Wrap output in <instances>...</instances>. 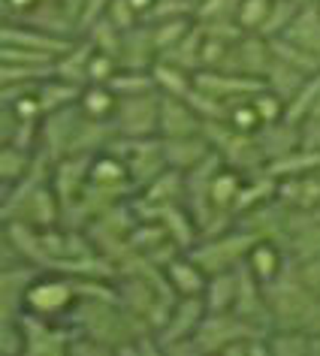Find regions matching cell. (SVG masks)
<instances>
[{"mask_svg": "<svg viewBox=\"0 0 320 356\" xmlns=\"http://www.w3.org/2000/svg\"><path fill=\"white\" fill-rule=\"evenodd\" d=\"M236 290H239V269L215 272V275H209V284H206L202 299H206L209 311H233Z\"/></svg>", "mask_w": 320, "mask_h": 356, "instance_id": "d6a6232c", "label": "cell"}, {"mask_svg": "<svg viewBox=\"0 0 320 356\" xmlns=\"http://www.w3.org/2000/svg\"><path fill=\"white\" fill-rule=\"evenodd\" d=\"M106 19H109L118 31H130L142 22V15L136 13V6H133L130 0H112L109 10H106Z\"/></svg>", "mask_w": 320, "mask_h": 356, "instance_id": "f5cc1de1", "label": "cell"}, {"mask_svg": "<svg viewBox=\"0 0 320 356\" xmlns=\"http://www.w3.org/2000/svg\"><path fill=\"white\" fill-rule=\"evenodd\" d=\"M82 109H79V103L73 106H64V109L58 112H49L46 118H42V130H40V148L42 154H49L51 160L67 157L70 148H73V139H76V130H79V121H82Z\"/></svg>", "mask_w": 320, "mask_h": 356, "instance_id": "5bb4252c", "label": "cell"}, {"mask_svg": "<svg viewBox=\"0 0 320 356\" xmlns=\"http://www.w3.org/2000/svg\"><path fill=\"white\" fill-rule=\"evenodd\" d=\"M148 220H160L163 229H166V236H170L173 242L182 248V251H191V248L202 238L200 224H197V218L191 215L188 202H173V206H163L154 218H148Z\"/></svg>", "mask_w": 320, "mask_h": 356, "instance_id": "603a6c76", "label": "cell"}, {"mask_svg": "<svg viewBox=\"0 0 320 356\" xmlns=\"http://www.w3.org/2000/svg\"><path fill=\"white\" fill-rule=\"evenodd\" d=\"M70 356H115V353L106 344L94 341V338H88L82 332H76L73 341H70Z\"/></svg>", "mask_w": 320, "mask_h": 356, "instance_id": "9f6ffc18", "label": "cell"}, {"mask_svg": "<svg viewBox=\"0 0 320 356\" xmlns=\"http://www.w3.org/2000/svg\"><path fill=\"white\" fill-rule=\"evenodd\" d=\"M302 145L320 148V121H305L302 124Z\"/></svg>", "mask_w": 320, "mask_h": 356, "instance_id": "91938a15", "label": "cell"}, {"mask_svg": "<svg viewBox=\"0 0 320 356\" xmlns=\"http://www.w3.org/2000/svg\"><path fill=\"white\" fill-rule=\"evenodd\" d=\"M305 73H302V70H296L293 64H287V60H281V58H275L272 60V67H269V73H266V88H272L275 94H281L284 100H293V97H296V91L302 85H305Z\"/></svg>", "mask_w": 320, "mask_h": 356, "instance_id": "8d00e7d4", "label": "cell"}, {"mask_svg": "<svg viewBox=\"0 0 320 356\" xmlns=\"http://www.w3.org/2000/svg\"><path fill=\"white\" fill-rule=\"evenodd\" d=\"M308 121H320V97H317L314 109H311V115H308Z\"/></svg>", "mask_w": 320, "mask_h": 356, "instance_id": "be15d7a7", "label": "cell"}, {"mask_svg": "<svg viewBox=\"0 0 320 356\" xmlns=\"http://www.w3.org/2000/svg\"><path fill=\"white\" fill-rule=\"evenodd\" d=\"M109 3H112V0H85L82 19H79V37H85V33L103 19L106 10H109Z\"/></svg>", "mask_w": 320, "mask_h": 356, "instance_id": "11a10c76", "label": "cell"}, {"mask_svg": "<svg viewBox=\"0 0 320 356\" xmlns=\"http://www.w3.org/2000/svg\"><path fill=\"white\" fill-rule=\"evenodd\" d=\"M193 22L197 19H166V22H148L151 24V31H154V42H157V49H160V55L163 51H170L175 42H179L184 33H188L193 28Z\"/></svg>", "mask_w": 320, "mask_h": 356, "instance_id": "ee69618b", "label": "cell"}, {"mask_svg": "<svg viewBox=\"0 0 320 356\" xmlns=\"http://www.w3.org/2000/svg\"><path fill=\"white\" fill-rule=\"evenodd\" d=\"M257 139H260L266 157H269V163H272V160H281V157L293 154L296 148H302V124H293L287 118L263 124V127L257 130Z\"/></svg>", "mask_w": 320, "mask_h": 356, "instance_id": "cb8c5ba5", "label": "cell"}, {"mask_svg": "<svg viewBox=\"0 0 320 356\" xmlns=\"http://www.w3.org/2000/svg\"><path fill=\"white\" fill-rule=\"evenodd\" d=\"M33 157L37 151H24L19 145H0V188H13L15 181H22L28 175V169L33 166Z\"/></svg>", "mask_w": 320, "mask_h": 356, "instance_id": "e575fe53", "label": "cell"}, {"mask_svg": "<svg viewBox=\"0 0 320 356\" xmlns=\"http://www.w3.org/2000/svg\"><path fill=\"white\" fill-rule=\"evenodd\" d=\"M19 323L24 332V356H70V341L76 329L67 320H51L24 311Z\"/></svg>", "mask_w": 320, "mask_h": 356, "instance_id": "9c48e42d", "label": "cell"}, {"mask_svg": "<svg viewBox=\"0 0 320 356\" xmlns=\"http://www.w3.org/2000/svg\"><path fill=\"white\" fill-rule=\"evenodd\" d=\"M163 151H166V163H170V169L191 172V169H197L202 160L211 154V145L202 133H193V136L163 139Z\"/></svg>", "mask_w": 320, "mask_h": 356, "instance_id": "484cf974", "label": "cell"}, {"mask_svg": "<svg viewBox=\"0 0 320 356\" xmlns=\"http://www.w3.org/2000/svg\"><path fill=\"white\" fill-rule=\"evenodd\" d=\"M112 121L118 136H160V91L118 97Z\"/></svg>", "mask_w": 320, "mask_h": 356, "instance_id": "30bf717a", "label": "cell"}, {"mask_svg": "<svg viewBox=\"0 0 320 356\" xmlns=\"http://www.w3.org/2000/svg\"><path fill=\"white\" fill-rule=\"evenodd\" d=\"M202 136L209 139L211 151L224 160V166L242 175H257L269 166V157L257 139V133H245L230 121H202Z\"/></svg>", "mask_w": 320, "mask_h": 356, "instance_id": "3957f363", "label": "cell"}, {"mask_svg": "<svg viewBox=\"0 0 320 356\" xmlns=\"http://www.w3.org/2000/svg\"><path fill=\"white\" fill-rule=\"evenodd\" d=\"M0 60L3 64H55V55L37 49H22V46H0Z\"/></svg>", "mask_w": 320, "mask_h": 356, "instance_id": "f907efd6", "label": "cell"}, {"mask_svg": "<svg viewBox=\"0 0 320 356\" xmlns=\"http://www.w3.org/2000/svg\"><path fill=\"white\" fill-rule=\"evenodd\" d=\"M67 323L94 341L106 344L118 356L124 347L133 344L142 332H148V326L142 323L136 314H130L121 305V299H79L76 308L70 311ZM154 332V329H151Z\"/></svg>", "mask_w": 320, "mask_h": 356, "instance_id": "6da1fadb", "label": "cell"}, {"mask_svg": "<svg viewBox=\"0 0 320 356\" xmlns=\"http://www.w3.org/2000/svg\"><path fill=\"white\" fill-rule=\"evenodd\" d=\"M91 55H94V46L88 37H76L73 46H70L64 55H58L55 60V76L67 79L73 85H88V67H91Z\"/></svg>", "mask_w": 320, "mask_h": 356, "instance_id": "83f0119b", "label": "cell"}, {"mask_svg": "<svg viewBox=\"0 0 320 356\" xmlns=\"http://www.w3.org/2000/svg\"><path fill=\"white\" fill-rule=\"evenodd\" d=\"M251 103H254V109H257V115H260L263 124L281 121L284 115H287V100H284L281 94H275L272 88H266V85L251 97Z\"/></svg>", "mask_w": 320, "mask_h": 356, "instance_id": "f6af8a7d", "label": "cell"}, {"mask_svg": "<svg viewBox=\"0 0 320 356\" xmlns=\"http://www.w3.org/2000/svg\"><path fill=\"white\" fill-rule=\"evenodd\" d=\"M239 3L242 0H200L197 6V22H236Z\"/></svg>", "mask_w": 320, "mask_h": 356, "instance_id": "c3c4849f", "label": "cell"}, {"mask_svg": "<svg viewBox=\"0 0 320 356\" xmlns=\"http://www.w3.org/2000/svg\"><path fill=\"white\" fill-rule=\"evenodd\" d=\"M272 49H275V58L287 60V64H293L296 70H302L305 76L320 73V58L314 55V51L296 46V42H290L287 37H275V40H272Z\"/></svg>", "mask_w": 320, "mask_h": 356, "instance_id": "f35d334b", "label": "cell"}, {"mask_svg": "<svg viewBox=\"0 0 320 356\" xmlns=\"http://www.w3.org/2000/svg\"><path fill=\"white\" fill-rule=\"evenodd\" d=\"M163 269H166V278H170L173 290L179 293V296H202V293H206L209 272L202 269L188 251L179 254L173 263H166Z\"/></svg>", "mask_w": 320, "mask_h": 356, "instance_id": "d4e9b609", "label": "cell"}, {"mask_svg": "<svg viewBox=\"0 0 320 356\" xmlns=\"http://www.w3.org/2000/svg\"><path fill=\"white\" fill-rule=\"evenodd\" d=\"M257 242H260V236H257L254 229H248L245 224H236V227H230L227 233L200 238V242L193 245L188 254H191L193 260H197L209 275H215V272L239 269V266L248 260V254H251V248H254Z\"/></svg>", "mask_w": 320, "mask_h": 356, "instance_id": "5b68a950", "label": "cell"}, {"mask_svg": "<svg viewBox=\"0 0 320 356\" xmlns=\"http://www.w3.org/2000/svg\"><path fill=\"white\" fill-rule=\"evenodd\" d=\"M299 6H308V3H317V0H296Z\"/></svg>", "mask_w": 320, "mask_h": 356, "instance_id": "e7e4bbea", "label": "cell"}, {"mask_svg": "<svg viewBox=\"0 0 320 356\" xmlns=\"http://www.w3.org/2000/svg\"><path fill=\"white\" fill-rule=\"evenodd\" d=\"M317 97H320V73L305 79V85H302L296 91V97L287 103V115H284V118L293 121V124H305L311 109H314V103H317Z\"/></svg>", "mask_w": 320, "mask_h": 356, "instance_id": "ab89813d", "label": "cell"}, {"mask_svg": "<svg viewBox=\"0 0 320 356\" xmlns=\"http://www.w3.org/2000/svg\"><path fill=\"white\" fill-rule=\"evenodd\" d=\"M227 121L233 124V127L245 130V133H257V130L263 127V121H260V115H257V109H254L251 100H239V103L230 106Z\"/></svg>", "mask_w": 320, "mask_h": 356, "instance_id": "681fc988", "label": "cell"}, {"mask_svg": "<svg viewBox=\"0 0 320 356\" xmlns=\"http://www.w3.org/2000/svg\"><path fill=\"white\" fill-rule=\"evenodd\" d=\"M193 85L200 91L224 100L227 106H233L239 100H251L266 82L254 76H242V73H227V70H197L193 73Z\"/></svg>", "mask_w": 320, "mask_h": 356, "instance_id": "2e32d148", "label": "cell"}, {"mask_svg": "<svg viewBox=\"0 0 320 356\" xmlns=\"http://www.w3.org/2000/svg\"><path fill=\"white\" fill-rule=\"evenodd\" d=\"M109 85H112V91L118 94V97L157 91V82H154V73H151V70H124L121 67Z\"/></svg>", "mask_w": 320, "mask_h": 356, "instance_id": "60d3db41", "label": "cell"}, {"mask_svg": "<svg viewBox=\"0 0 320 356\" xmlns=\"http://www.w3.org/2000/svg\"><path fill=\"white\" fill-rule=\"evenodd\" d=\"M0 46H22V49H37L46 51V55H64V51L73 46V40L58 37L51 31H42L37 24L28 22H3V31H0Z\"/></svg>", "mask_w": 320, "mask_h": 356, "instance_id": "ffe728a7", "label": "cell"}, {"mask_svg": "<svg viewBox=\"0 0 320 356\" xmlns=\"http://www.w3.org/2000/svg\"><path fill=\"white\" fill-rule=\"evenodd\" d=\"M79 97H82V85H73L61 76L42 79L37 88V100L42 106V115L58 112V109H64V106H73V103H79Z\"/></svg>", "mask_w": 320, "mask_h": 356, "instance_id": "f546056e", "label": "cell"}, {"mask_svg": "<svg viewBox=\"0 0 320 356\" xmlns=\"http://www.w3.org/2000/svg\"><path fill=\"white\" fill-rule=\"evenodd\" d=\"M197 15V3L191 0H154L148 10L145 22H166V19H193Z\"/></svg>", "mask_w": 320, "mask_h": 356, "instance_id": "7dc6e473", "label": "cell"}, {"mask_svg": "<svg viewBox=\"0 0 320 356\" xmlns=\"http://www.w3.org/2000/svg\"><path fill=\"white\" fill-rule=\"evenodd\" d=\"M139 220L142 218L136 206H133V200H124L118 206H112L109 211H103L100 218H94L85 227V233L94 242L97 254H103L112 266H118L130 254V236L139 227Z\"/></svg>", "mask_w": 320, "mask_h": 356, "instance_id": "277c9868", "label": "cell"}, {"mask_svg": "<svg viewBox=\"0 0 320 356\" xmlns=\"http://www.w3.org/2000/svg\"><path fill=\"white\" fill-rule=\"evenodd\" d=\"M284 37L302 49L314 51L320 58V0L317 3H308V6H299L296 19H293V24L287 31H284Z\"/></svg>", "mask_w": 320, "mask_h": 356, "instance_id": "f1b7e54d", "label": "cell"}, {"mask_svg": "<svg viewBox=\"0 0 320 356\" xmlns=\"http://www.w3.org/2000/svg\"><path fill=\"white\" fill-rule=\"evenodd\" d=\"M40 0H3V22H22Z\"/></svg>", "mask_w": 320, "mask_h": 356, "instance_id": "680465c9", "label": "cell"}, {"mask_svg": "<svg viewBox=\"0 0 320 356\" xmlns=\"http://www.w3.org/2000/svg\"><path fill=\"white\" fill-rule=\"evenodd\" d=\"M311 356H320V332L311 335Z\"/></svg>", "mask_w": 320, "mask_h": 356, "instance_id": "6125c7cd", "label": "cell"}, {"mask_svg": "<svg viewBox=\"0 0 320 356\" xmlns=\"http://www.w3.org/2000/svg\"><path fill=\"white\" fill-rule=\"evenodd\" d=\"M40 272V266L24 260L0 266V323H13L24 314V296Z\"/></svg>", "mask_w": 320, "mask_h": 356, "instance_id": "7c38bea8", "label": "cell"}, {"mask_svg": "<svg viewBox=\"0 0 320 356\" xmlns=\"http://www.w3.org/2000/svg\"><path fill=\"white\" fill-rule=\"evenodd\" d=\"M121 70L118 64V58H112V55H103V51H94L91 55V67H88V85L91 82H103V85H109L115 73Z\"/></svg>", "mask_w": 320, "mask_h": 356, "instance_id": "816d5d0a", "label": "cell"}, {"mask_svg": "<svg viewBox=\"0 0 320 356\" xmlns=\"http://www.w3.org/2000/svg\"><path fill=\"white\" fill-rule=\"evenodd\" d=\"M133 6H136V13L142 15V22H145V15H148V10L154 6V0H130Z\"/></svg>", "mask_w": 320, "mask_h": 356, "instance_id": "94428289", "label": "cell"}, {"mask_svg": "<svg viewBox=\"0 0 320 356\" xmlns=\"http://www.w3.org/2000/svg\"><path fill=\"white\" fill-rule=\"evenodd\" d=\"M173 202H184V172L179 169H166L163 175H157L148 188H142L133 197V206H136L142 220L154 218L160 209L173 206Z\"/></svg>", "mask_w": 320, "mask_h": 356, "instance_id": "ac0fdd59", "label": "cell"}, {"mask_svg": "<svg viewBox=\"0 0 320 356\" xmlns=\"http://www.w3.org/2000/svg\"><path fill=\"white\" fill-rule=\"evenodd\" d=\"M202 40H206V31H202L200 22H193V28L184 33V37L175 42L170 51H163V60H173V64H179L184 70H191V73H197L202 67Z\"/></svg>", "mask_w": 320, "mask_h": 356, "instance_id": "1f68e13d", "label": "cell"}, {"mask_svg": "<svg viewBox=\"0 0 320 356\" xmlns=\"http://www.w3.org/2000/svg\"><path fill=\"white\" fill-rule=\"evenodd\" d=\"M88 40H91V46H94V51H103V55H112V58H121V40H124V31H118L115 24L106 19L97 22L91 31L85 33Z\"/></svg>", "mask_w": 320, "mask_h": 356, "instance_id": "7bdbcfd3", "label": "cell"}, {"mask_svg": "<svg viewBox=\"0 0 320 356\" xmlns=\"http://www.w3.org/2000/svg\"><path fill=\"white\" fill-rule=\"evenodd\" d=\"M269 356H311V335L302 329H281L272 326L266 332Z\"/></svg>", "mask_w": 320, "mask_h": 356, "instance_id": "d590c367", "label": "cell"}, {"mask_svg": "<svg viewBox=\"0 0 320 356\" xmlns=\"http://www.w3.org/2000/svg\"><path fill=\"white\" fill-rule=\"evenodd\" d=\"M0 218L22 220V224H31L37 229H49V227L64 224V206H61L51 181H46V184H40V188L15 193V197H3Z\"/></svg>", "mask_w": 320, "mask_h": 356, "instance_id": "52a82bcc", "label": "cell"}, {"mask_svg": "<svg viewBox=\"0 0 320 356\" xmlns=\"http://www.w3.org/2000/svg\"><path fill=\"white\" fill-rule=\"evenodd\" d=\"M290 263H293V260H290ZM293 269H296V275L308 284L311 290L320 293V254H317V257H308V260L293 263Z\"/></svg>", "mask_w": 320, "mask_h": 356, "instance_id": "6f0895ef", "label": "cell"}, {"mask_svg": "<svg viewBox=\"0 0 320 356\" xmlns=\"http://www.w3.org/2000/svg\"><path fill=\"white\" fill-rule=\"evenodd\" d=\"M160 60V49L154 42V31L148 22H139L136 28L124 31L121 40V58L118 64L124 70H151Z\"/></svg>", "mask_w": 320, "mask_h": 356, "instance_id": "7402d4cb", "label": "cell"}, {"mask_svg": "<svg viewBox=\"0 0 320 356\" xmlns=\"http://www.w3.org/2000/svg\"><path fill=\"white\" fill-rule=\"evenodd\" d=\"M296 13H299V3H296V0H272V10H269V15H266L260 33H263L266 40L284 37V31H287L290 24H293Z\"/></svg>", "mask_w": 320, "mask_h": 356, "instance_id": "b9f144b4", "label": "cell"}, {"mask_svg": "<svg viewBox=\"0 0 320 356\" xmlns=\"http://www.w3.org/2000/svg\"><path fill=\"white\" fill-rule=\"evenodd\" d=\"M109 151H115L124 160L133 184H136V193L170 169L163 151V136H118L109 145Z\"/></svg>", "mask_w": 320, "mask_h": 356, "instance_id": "8992f818", "label": "cell"}, {"mask_svg": "<svg viewBox=\"0 0 320 356\" xmlns=\"http://www.w3.org/2000/svg\"><path fill=\"white\" fill-rule=\"evenodd\" d=\"M79 109H82L88 118L112 121V118H115V109H118V94L112 91V85L91 82V85L82 88V97H79Z\"/></svg>", "mask_w": 320, "mask_h": 356, "instance_id": "4dcf8cb0", "label": "cell"}, {"mask_svg": "<svg viewBox=\"0 0 320 356\" xmlns=\"http://www.w3.org/2000/svg\"><path fill=\"white\" fill-rule=\"evenodd\" d=\"M55 76V64H3L0 60V85H40Z\"/></svg>", "mask_w": 320, "mask_h": 356, "instance_id": "74e56055", "label": "cell"}, {"mask_svg": "<svg viewBox=\"0 0 320 356\" xmlns=\"http://www.w3.org/2000/svg\"><path fill=\"white\" fill-rule=\"evenodd\" d=\"M281 245L293 263L317 257L320 254V209H290L287 233H284Z\"/></svg>", "mask_w": 320, "mask_h": 356, "instance_id": "9a60e30c", "label": "cell"}, {"mask_svg": "<svg viewBox=\"0 0 320 356\" xmlns=\"http://www.w3.org/2000/svg\"><path fill=\"white\" fill-rule=\"evenodd\" d=\"M191 3H197V6H200V0H191Z\"/></svg>", "mask_w": 320, "mask_h": 356, "instance_id": "03108f58", "label": "cell"}, {"mask_svg": "<svg viewBox=\"0 0 320 356\" xmlns=\"http://www.w3.org/2000/svg\"><path fill=\"white\" fill-rule=\"evenodd\" d=\"M233 311L239 317L251 320V323L272 329V314H269V296H266V284L257 278L248 263L239 266V290H236V305Z\"/></svg>", "mask_w": 320, "mask_h": 356, "instance_id": "e0dca14e", "label": "cell"}, {"mask_svg": "<svg viewBox=\"0 0 320 356\" xmlns=\"http://www.w3.org/2000/svg\"><path fill=\"white\" fill-rule=\"evenodd\" d=\"M79 302L76 278L64 272H40L24 296V311L51 320H67Z\"/></svg>", "mask_w": 320, "mask_h": 356, "instance_id": "ba28073f", "label": "cell"}, {"mask_svg": "<svg viewBox=\"0 0 320 356\" xmlns=\"http://www.w3.org/2000/svg\"><path fill=\"white\" fill-rule=\"evenodd\" d=\"M266 296H269L272 326L302 329L308 335L320 332V293L299 278L293 263H287V269L272 284H266Z\"/></svg>", "mask_w": 320, "mask_h": 356, "instance_id": "7a4b0ae2", "label": "cell"}, {"mask_svg": "<svg viewBox=\"0 0 320 356\" xmlns=\"http://www.w3.org/2000/svg\"><path fill=\"white\" fill-rule=\"evenodd\" d=\"M91 163H94V154H67L51 169V188H55L64 211L73 206L79 200V193L85 191L88 178H91Z\"/></svg>", "mask_w": 320, "mask_h": 356, "instance_id": "d6986e66", "label": "cell"}, {"mask_svg": "<svg viewBox=\"0 0 320 356\" xmlns=\"http://www.w3.org/2000/svg\"><path fill=\"white\" fill-rule=\"evenodd\" d=\"M275 60V49H272V40H266L263 33H242L233 49H230V55L224 60L227 73H242V76H254V79H266Z\"/></svg>", "mask_w": 320, "mask_h": 356, "instance_id": "4fadbf2b", "label": "cell"}, {"mask_svg": "<svg viewBox=\"0 0 320 356\" xmlns=\"http://www.w3.org/2000/svg\"><path fill=\"white\" fill-rule=\"evenodd\" d=\"M151 73H154V82H157L160 94L188 97L193 91V73H191V70H184V67H179V64H173V60L160 58L157 64L151 67Z\"/></svg>", "mask_w": 320, "mask_h": 356, "instance_id": "836d02e7", "label": "cell"}, {"mask_svg": "<svg viewBox=\"0 0 320 356\" xmlns=\"http://www.w3.org/2000/svg\"><path fill=\"white\" fill-rule=\"evenodd\" d=\"M206 314H209V305L202 296H179L175 299L166 323L157 329V341H160L163 356H166V347L188 341V338H197V329L202 326Z\"/></svg>", "mask_w": 320, "mask_h": 356, "instance_id": "8fae6325", "label": "cell"}, {"mask_svg": "<svg viewBox=\"0 0 320 356\" xmlns=\"http://www.w3.org/2000/svg\"><path fill=\"white\" fill-rule=\"evenodd\" d=\"M272 10V0H242L236 13V22L245 33H260L266 15Z\"/></svg>", "mask_w": 320, "mask_h": 356, "instance_id": "bcb514c9", "label": "cell"}, {"mask_svg": "<svg viewBox=\"0 0 320 356\" xmlns=\"http://www.w3.org/2000/svg\"><path fill=\"white\" fill-rule=\"evenodd\" d=\"M245 263L251 266L254 275H257V278H260L263 284H272L284 269H287L290 257H287V251H284L281 242H272V238H260V242L251 248V254H248Z\"/></svg>", "mask_w": 320, "mask_h": 356, "instance_id": "4316f807", "label": "cell"}, {"mask_svg": "<svg viewBox=\"0 0 320 356\" xmlns=\"http://www.w3.org/2000/svg\"><path fill=\"white\" fill-rule=\"evenodd\" d=\"M193 133H202V118L193 109V103L188 97L160 94V136L179 139V136H193Z\"/></svg>", "mask_w": 320, "mask_h": 356, "instance_id": "44dd1931", "label": "cell"}, {"mask_svg": "<svg viewBox=\"0 0 320 356\" xmlns=\"http://www.w3.org/2000/svg\"><path fill=\"white\" fill-rule=\"evenodd\" d=\"M0 350L6 356H24V332H22L19 320L0 323Z\"/></svg>", "mask_w": 320, "mask_h": 356, "instance_id": "db71d44e", "label": "cell"}]
</instances>
